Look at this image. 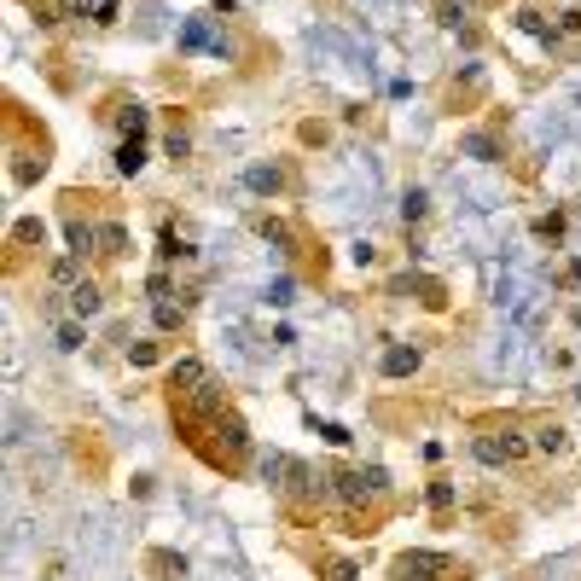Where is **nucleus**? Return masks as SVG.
Instances as JSON below:
<instances>
[{
	"label": "nucleus",
	"mask_w": 581,
	"mask_h": 581,
	"mask_svg": "<svg viewBox=\"0 0 581 581\" xmlns=\"http://www.w3.org/2000/svg\"><path fill=\"white\" fill-rule=\"evenodd\" d=\"M99 303H105V296H99V286H93V279H82V286H70V308H76V320L99 314Z\"/></svg>",
	"instance_id": "9d476101"
},
{
	"label": "nucleus",
	"mask_w": 581,
	"mask_h": 581,
	"mask_svg": "<svg viewBox=\"0 0 581 581\" xmlns=\"http://www.w3.org/2000/svg\"><path fill=\"white\" fill-rule=\"evenodd\" d=\"M76 262H82V256H65V262H53V286H76Z\"/></svg>",
	"instance_id": "a211bd4d"
},
{
	"label": "nucleus",
	"mask_w": 581,
	"mask_h": 581,
	"mask_svg": "<svg viewBox=\"0 0 581 581\" xmlns=\"http://www.w3.org/2000/svg\"><path fill=\"white\" fill-rule=\"evenodd\" d=\"M471 6H477V0H436V18H442V23H460Z\"/></svg>",
	"instance_id": "dca6fc26"
},
{
	"label": "nucleus",
	"mask_w": 581,
	"mask_h": 581,
	"mask_svg": "<svg viewBox=\"0 0 581 581\" xmlns=\"http://www.w3.org/2000/svg\"><path fill=\"white\" fill-rule=\"evenodd\" d=\"M535 448H541V453H564V448H570V436H564V430H559V425H541V436H535Z\"/></svg>",
	"instance_id": "4468645a"
},
{
	"label": "nucleus",
	"mask_w": 581,
	"mask_h": 581,
	"mask_svg": "<svg viewBox=\"0 0 581 581\" xmlns=\"http://www.w3.org/2000/svg\"><path fill=\"white\" fill-rule=\"evenodd\" d=\"M390 576L395 581H460V564L442 559V552H401Z\"/></svg>",
	"instance_id": "7ed1b4c3"
},
{
	"label": "nucleus",
	"mask_w": 581,
	"mask_h": 581,
	"mask_svg": "<svg viewBox=\"0 0 581 581\" xmlns=\"http://www.w3.org/2000/svg\"><path fill=\"white\" fill-rule=\"evenodd\" d=\"M384 494H390V477L378 471V465H373V471H349V465L326 471V500L349 517L343 529H373V524H361V506L366 500H384Z\"/></svg>",
	"instance_id": "f03ea898"
},
{
	"label": "nucleus",
	"mask_w": 581,
	"mask_h": 581,
	"mask_svg": "<svg viewBox=\"0 0 581 581\" xmlns=\"http://www.w3.org/2000/svg\"><path fill=\"white\" fill-rule=\"evenodd\" d=\"M430 506H436V512H442V506H453V483H430Z\"/></svg>",
	"instance_id": "412c9836"
},
{
	"label": "nucleus",
	"mask_w": 581,
	"mask_h": 581,
	"mask_svg": "<svg viewBox=\"0 0 581 581\" xmlns=\"http://www.w3.org/2000/svg\"><path fill=\"white\" fill-rule=\"evenodd\" d=\"M471 453H477L483 465H517V460L529 453V442L517 436V430H494V436H477V442H471Z\"/></svg>",
	"instance_id": "39448f33"
},
{
	"label": "nucleus",
	"mask_w": 581,
	"mask_h": 581,
	"mask_svg": "<svg viewBox=\"0 0 581 581\" xmlns=\"http://www.w3.org/2000/svg\"><path fill=\"white\" fill-rule=\"evenodd\" d=\"M99 239H105V251H110V256H117V251H122V244H128V233H122V227H117V221H105V227H99Z\"/></svg>",
	"instance_id": "f3484780"
},
{
	"label": "nucleus",
	"mask_w": 581,
	"mask_h": 581,
	"mask_svg": "<svg viewBox=\"0 0 581 581\" xmlns=\"http://www.w3.org/2000/svg\"><path fill=\"white\" fill-rule=\"evenodd\" d=\"M244 187H251V192H286V169H274V163H268V169H251V175H244Z\"/></svg>",
	"instance_id": "9b49d317"
},
{
	"label": "nucleus",
	"mask_w": 581,
	"mask_h": 581,
	"mask_svg": "<svg viewBox=\"0 0 581 581\" xmlns=\"http://www.w3.org/2000/svg\"><path fill=\"white\" fill-rule=\"evenodd\" d=\"M169 407H175L180 442H187L198 460H209L227 477L244 471V460H251V430H244V418L227 407V390H221V378L209 373L204 361H175V373H169Z\"/></svg>",
	"instance_id": "f257e3e1"
},
{
	"label": "nucleus",
	"mask_w": 581,
	"mask_h": 581,
	"mask_svg": "<svg viewBox=\"0 0 581 581\" xmlns=\"http://www.w3.org/2000/svg\"><path fill=\"white\" fill-rule=\"evenodd\" d=\"M128 361L134 366H152L157 361V343H128Z\"/></svg>",
	"instance_id": "6ab92c4d"
},
{
	"label": "nucleus",
	"mask_w": 581,
	"mask_h": 581,
	"mask_svg": "<svg viewBox=\"0 0 581 581\" xmlns=\"http://www.w3.org/2000/svg\"><path fill=\"white\" fill-rule=\"evenodd\" d=\"M180 47L187 53H209V58H233V35L216 18H187L180 23Z\"/></svg>",
	"instance_id": "20e7f679"
},
{
	"label": "nucleus",
	"mask_w": 581,
	"mask_h": 581,
	"mask_svg": "<svg viewBox=\"0 0 581 581\" xmlns=\"http://www.w3.org/2000/svg\"><path fill=\"white\" fill-rule=\"evenodd\" d=\"M320 581H355V564H326Z\"/></svg>",
	"instance_id": "4be33fe9"
},
{
	"label": "nucleus",
	"mask_w": 581,
	"mask_h": 581,
	"mask_svg": "<svg viewBox=\"0 0 581 581\" xmlns=\"http://www.w3.org/2000/svg\"><path fill=\"white\" fill-rule=\"evenodd\" d=\"M145 128H152V110L145 105H122L117 110V134H145Z\"/></svg>",
	"instance_id": "f8f14e48"
},
{
	"label": "nucleus",
	"mask_w": 581,
	"mask_h": 581,
	"mask_svg": "<svg viewBox=\"0 0 581 581\" xmlns=\"http://www.w3.org/2000/svg\"><path fill=\"white\" fill-rule=\"evenodd\" d=\"M401 209H407V216L418 221V216H425V209H430V198H425V192H407V204H401Z\"/></svg>",
	"instance_id": "5701e85b"
},
{
	"label": "nucleus",
	"mask_w": 581,
	"mask_h": 581,
	"mask_svg": "<svg viewBox=\"0 0 581 581\" xmlns=\"http://www.w3.org/2000/svg\"><path fill=\"white\" fill-rule=\"evenodd\" d=\"M180 251H192V244H180V233L163 227V256H180Z\"/></svg>",
	"instance_id": "393cba45"
},
{
	"label": "nucleus",
	"mask_w": 581,
	"mask_h": 581,
	"mask_svg": "<svg viewBox=\"0 0 581 581\" xmlns=\"http://www.w3.org/2000/svg\"><path fill=\"white\" fill-rule=\"evenodd\" d=\"M418 373V349H407V343H395L384 355V378H413Z\"/></svg>",
	"instance_id": "0eeeda50"
},
{
	"label": "nucleus",
	"mask_w": 581,
	"mask_h": 581,
	"mask_svg": "<svg viewBox=\"0 0 581 581\" xmlns=\"http://www.w3.org/2000/svg\"><path fill=\"white\" fill-rule=\"evenodd\" d=\"M65 239H70V256H93V227L88 221H70Z\"/></svg>",
	"instance_id": "ddd939ff"
},
{
	"label": "nucleus",
	"mask_w": 581,
	"mask_h": 581,
	"mask_svg": "<svg viewBox=\"0 0 581 581\" xmlns=\"http://www.w3.org/2000/svg\"><path fill=\"white\" fill-rule=\"evenodd\" d=\"M140 169H145V134H122V140H117V175H140Z\"/></svg>",
	"instance_id": "423d86ee"
},
{
	"label": "nucleus",
	"mask_w": 581,
	"mask_h": 581,
	"mask_svg": "<svg viewBox=\"0 0 581 581\" xmlns=\"http://www.w3.org/2000/svg\"><path fill=\"white\" fill-rule=\"evenodd\" d=\"M535 233H541V239H559V233H564V216H541Z\"/></svg>",
	"instance_id": "b1692460"
},
{
	"label": "nucleus",
	"mask_w": 581,
	"mask_h": 581,
	"mask_svg": "<svg viewBox=\"0 0 581 581\" xmlns=\"http://www.w3.org/2000/svg\"><path fill=\"white\" fill-rule=\"evenodd\" d=\"M460 152L465 157H477V163H500V140H489V134H465V140H460Z\"/></svg>",
	"instance_id": "1a4fd4ad"
},
{
	"label": "nucleus",
	"mask_w": 581,
	"mask_h": 581,
	"mask_svg": "<svg viewBox=\"0 0 581 581\" xmlns=\"http://www.w3.org/2000/svg\"><path fill=\"white\" fill-rule=\"evenodd\" d=\"M291 296H296V286H291V279H274V286H268V303H279V308H286Z\"/></svg>",
	"instance_id": "aec40b11"
},
{
	"label": "nucleus",
	"mask_w": 581,
	"mask_h": 581,
	"mask_svg": "<svg viewBox=\"0 0 581 581\" xmlns=\"http://www.w3.org/2000/svg\"><path fill=\"white\" fill-rule=\"evenodd\" d=\"M53 343H58L65 355H70V349H82V320H65V326L53 331Z\"/></svg>",
	"instance_id": "2eb2a0df"
},
{
	"label": "nucleus",
	"mask_w": 581,
	"mask_h": 581,
	"mask_svg": "<svg viewBox=\"0 0 581 581\" xmlns=\"http://www.w3.org/2000/svg\"><path fill=\"white\" fill-rule=\"evenodd\" d=\"M122 12V0H82V23H93V30H110Z\"/></svg>",
	"instance_id": "6e6552de"
}]
</instances>
